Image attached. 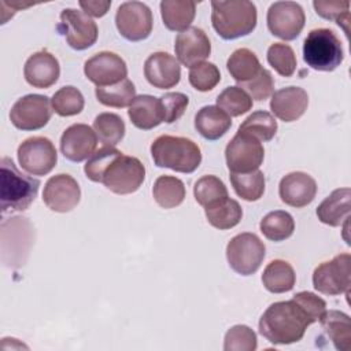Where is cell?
Listing matches in <instances>:
<instances>
[{
	"mask_svg": "<svg viewBox=\"0 0 351 351\" xmlns=\"http://www.w3.org/2000/svg\"><path fill=\"white\" fill-rule=\"evenodd\" d=\"M84 171L90 181L101 182L117 195L136 192L145 178V167L140 159L125 155L108 145L92 154L84 166Z\"/></svg>",
	"mask_w": 351,
	"mask_h": 351,
	"instance_id": "cell-1",
	"label": "cell"
},
{
	"mask_svg": "<svg viewBox=\"0 0 351 351\" xmlns=\"http://www.w3.org/2000/svg\"><path fill=\"white\" fill-rule=\"evenodd\" d=\"M311 324V319L296 300L276 302L262 314L259 333L274 346H285L302 340Z\"/></svg>",
	"mask_w": 351,
	"mask_h": 351,
	"instance_id": "cell-2",
	"label": "cell"
},
{
	"mask_svg": "<svg viewBox=\"0 0 351 351\" xmlns=\"http://www.w3.org/2000/svg\"><path fill=\"white\" fill-rule=\"evenodd\" d=\"M258 12L252 1H211V23L223 40L248 36L256 27Z\"/></svg>",
	"mask_w": 351,
	"mask_h": 351,
	"instance_id": "cell-3",
	"label": "cell"
},
{
	"mask_svg": "<svg viewBox=\"0 0 351 351\" xmlns=\"http://www.w3.org/2000/svg\"><path fill=\"white\" fill-rule=\"evenodd\" d=\"M151 156L158 167L178 173H193L202 163L199 145L186 137L162 134L151 144Z\"/></svg>",
	"mask_w": 351,
	"mask_h": 351,
	"instance_id": "cell-4",
	"label": "cell"
},
{
	"mask_svg": "<svg viewBox=\"0 0 351 351\" xmlns=\"http://www.w3.org/2000/svg\"><path fill=\"white\" fill-rule=\"evenodd\" d=\"M1 167V213L23 211L34 202L40 181L30 176L21 173L12 159L3 156L0 162Z\"/></svg>",
	"mask_w": 351,
	"mask_h": 351,
	"instance_id": "cell-5",
	"label": "cell"
},
{
	"mask_svg": "<svg viewBox=\"0 0 351 351\" xmlns=\"http://www.w3.org/2000/svg\"><path fill=\"white\" fill-rule=\"evenodd\" d=\"M344 59V51L336 33L326 27L313 29L303 43V60L317 71H333Z\"/></svg>",
	"mask_w": 351,
	"mask_h": 351,
	"instance_id": "cell-6",
	"label": "cell"
},
{
	"mask_svg": "<svg viewBox=\"0 0 351 351\" xmlns=\"http://www.w3.org/2000/svg\"><path fill=\"white\" fill-rule=\"evenodd\" d=\"M34 241V228L25 217H14L1 223V254L5 265L19 267L25 263Z\"/></svg>",
	"mask_w": 351,
	"mask_h": 351,
	"instance_id": "cell-7",
	"label": "cell"
},
{
	"mask_svg": "<svg viewBox=\"0 0 351 351\" xmlns=\"http://www.w3.org/2000/svg\"><path fill=\"white\" fill-rule=\"evenodd\" d=\"M266 254L263 241L250 232L230 239L226 245V259L233 271L241 276L254 274L262 265Z\"/></svg>",
	"mask_w": 351,
	"mask_h": 351,
	"instance_id": "cell-8",
	"label": "cell"
},
{
	"mask_svg": "<svg viewBox=\"0 0 351 351\" xmlns=\"http://www.w3.org/2000/svg\"><path fill=\"white\" fill-rule=\"evenodd\" d=\"M350 263L351 256L344 252L318 265L313 273V285L315 291L329 296L340 293L348 295L351 284Z\"/></svg>",
	"mask_w": 351,
	"mask_h": 351,
	"instance_id": "cell-9",
	"label": "cell"
},
{
	"mask_svg": "<svg viewBox=\"0 0 351 351\" xmlns=\"http://www.w3.org/2000/svg\"><path fill=\"white\" fill-rule=\"evenodd\" d=\"M21 167L32 176H45L56 166L58 152L53 143L43 136L23 140L16 151Z\"/></svg>",
	"mask_w": 351,
	"mask_h": 351,
	"instance_id": "cell-10",
	"label": "cell"
},
{
	"mask_svg": "<svg viewBox=\"0 0 351 351\" xmlns=\"http://www.w3.org/2000/svg\"><path fill=\"white\" fill-rule=\"evenodd\" d=\"M265 158L262 143L251 134L237 132L225 148L226 166L230 173L258 170Z\"/></svg>",
	"mask_w": 351,
	"mask_h": 351,
	"instance_id": "cell-11",
	"label": "cell"
},
{
	"mask_svg": "<svg viewBox=\"0 0 351 351\" xmlns=\"http://www.w3.org/2000/svg\"><path fill=\"white\" fill-rule=\"evenodd\" d=\"M115 25L123 38L141 41L152 32V12L149 7L141 1H125L117 10Z\"/></svg>",
	"mask_w": 351,
	"mask_h": 351,
	"instance_id": "cell-12",
	"label": "cell"
},
{
	"mask_svg": "<svg viewBox=\"0 0 351 351\" xmlns=\"http://www.w3.org/2000/svg\"><path fill=\"white\" fill-rule=\"evenodd\" d=\"M58 30L66 38L67 44L77 51L92 47L99 36L96 22L85 12L74 8H64L60 12Z\"/></svg>",
	"mask_w": 351,
	"mask_h": 351,
	"instance_id": "cell-13",
	"label": "cell"
},
{
	"mask_svg": "<svg viewBox=\"0 0 351 351\" xmlns=\"http://www.w3.org/2000/svg\"><path fill=\"white\" fill-rule=\"evenodd\" d=\"M267 27L281 40H295L303 30L306 15L300 4L295 1H276L267 10Z\"/></svg>",
	"mask_w": 351,
	"mask_h": 351,
	"instance_id": "cell-14",
	"label": "cell"
},
{
	"mask_svg": "<svg viewBox=\"0 0 351 351\" xmlns=\"http://www.w3.org/2000/svg\"><path fill=\"white\" fill-rule=\"evenodd\" d=\"M11 123L19 130H38L51 119L49 99L44 95H26L18 99L10 111Z\"/></svg>",
	"mask_w": 351,
	"mask_h": 351,
	"instance_id": "cell-15",
	"label": "cell"
},
{
	"mask_svg": "<svg viewBox=\"0 0 351 351\" xmlns=\"http://www.w3.org/2000/svg\"><path fill=\"white\" fill-rule=\"evenodd\" d=\"M84 73L96 86H110L126 80L128 66L115 52L101 51L85 62Z\"/></svg>",
	"mask_w": 351,
	"mask_h": 351,
	"instance_id": "cell-16",
	"label": "cell"
},
{
	"mask_svg": "<svg viewBox=\"0 0 351 351\" xmlns=\"http://www.w3.org/2000/svg\"><path fill=\"white\" fill-rule=\"evenodd\" d=\"M81 199L78 182L66 173L52 176L44 186L43 202L55 213H69L77 207Z\"/></svg>",
	"mask_w": 351,
	"mask_h": 351,
	"instance_id": "cell-17",
	"label": "cell"
},
{
	"mask_svg": "<svg viewBox=\"0 0 351 351\" xmlns=\"http://www.w3.org/2000/svg\"><path fill=\"white\" fill-rule=\"evenodd\" d=\"M97 145L96 132L85 123H74L69 126L60 137V152L71 162H82L89 159Z\"/></svg>",
	"mask_w": 351,
	"mask_h": 351,
	"instance_id": "cell-18",
	"label": "cell"
},
{
	"mask_svg": "<svg viewBox=\"0 0 351 351\" xmlns=\"http://www.w3.org/2000/svg\"><path fill=\"white\" fill-rule=\"evenodd\" d=\"M174 51L177 60L185 67L204 62L211 53V43L203 29L191 26L176 37Z\"/></svg>",
	"mask_w": 351,
	"mask_h": 351,
	"instance_id": "cell-19",
	"label": "cell"
},
{
	"mask_svg": "<svg viewBox=\"0 0 351 351\" xmlns=\"http://www.w3.org/2000/svg\"><path fill=\"white\" fill-rule=\"evenodd\" d=\"M145 80L158 89H170L181 80L180 62L167 52H154L144 63Z\"/></svg>",
	"mask_w": 351,
	"mask_h": 351,
	"instance_id": "cell-20",
	"label": "cell"
},
{
	"mask_svg": "<svg viewBox=\"0 0 351 351\" xmlns=\"http://www.w3.org/2000/svg\"><path fill=\"white\" fill-rule=\"evenodd\" d=\"M278 195L285 204L302 208L314 200L317 195V182L307 173L292 171L281 178Z\"/></svg>",
	"mask_w": 351,
	"mask_h": 351,
	"instance_id": "cell-21",
	"label": "cell"
},
{
	"mask_svg": "<svg viewBox=\"0 0 351 351\" xmlns=\"http://www.w3.org/2000/svg\"><path fill=\"white\" fill-rule=\"evenodd\" d=\"M23 75L29 85L38 89H47L59 80L60 66L55 55L43 49L27 58L23 67Z\"/></svg>",
	"mask_w": 351,
	"mask_h": 351,
	"instance_id": "cell-22",
	"label": "cell"
},
{
	"mask_svg": "<svg viewBox=\"0 0 351 351\" xmlns=\"http://www.w3.org/2000/svg\"><path fill=\"white\" fill-rule=\"evenodd\" d=\"M308 95L300 86H287L276 90L270 99V110L278 119L293 122L307 110Z\"/></svg>",
	"mask_w": 351,
	"mask_h": 351,
	"instance_id": "cell-23",
	"label": "cell"
},
{
	"mask_svg": "<svg viewBox=\"0 0 351 351\" xmlns=\"http://www.w3.org/2000/svg\"><path fill=\"white\" fill-rule=\"evenodd\" d=\"M128 115L130 122L141 130H151L165 122L160 99L151 95L136 96L129 106Z\"/></svg>",
	"mask_w": 351,
	"mask_h": 351,
	"instance_id": "cell-24",
	"label": "cell"
},
{
	"mask_svg": "<svg viewBox=\"0 0 351 351\" xmlns=\"http://www.w3.org/2000/svg\"><path fill=\"white\" fill-rule=\"evenodd\" d=\"M350 188L335 189L317 207L318 219L328 226H340L343 221L350 219Z\"/></svg>",
	"mask_w": 351,
	"mask_h": 351,
	"instance_id": "cell-25",
	"label": "cell"
},
{
	"mask_svg": "<svg viewBox=\"0 0 351 351\" xmlns=\"http://www.w3.org/2000/svg\"><path fill=\"white\" fill-rule=\"evenodd\" d=\"M232 126V118L218 106H204L195 117V128L206 140L221 138Z\"/></svg>",
	"mask_w": 351,
	"mask_h": 351,
	"instance_id": "cell-26",
	"label": "cell"
},
{
	"mask_svg": "<svg viewBox=\"0 0 351 351\" xmlns=\"http://www.w3.org/2000/svg\"><path fill=\"white\" fill-rule=\"evenodd\" d=\"M163 25L173 32H184L191 27L195 19L196 3L191 0H163L160 1Z\"/></svg>",
	"mask_w": 351,
	"mask_h": 351,
	"instance_id": "cell-27",
	"label": "cell"
},
{
	"mask_svg": "<svg viewBox=\"0 0 351 351\" xmlns=\"http://www.w3.org/2000/svg\"><path fill=\"white\" fill-rule=\"evenodd\" d=\"M322 329L325 330L326 336L332 340L336 350L340 351H350L351 348V325L350 317L337 310L325 311L321 318Z\"/></svg>",
	"mask_w": 351,
	"mask_h": 351,
	"instance_id": "cell-28",
	"label": "cell"
},
{
	"mask_svg": "<svg viewBox=\"0 0 351 351\" xmlns=\"http://www.w3.org/2000/svg\"><path fill=\"white\" fill-rule=\"evenodd\" d=\"M204 214L211 226L219 230H226L239 225L243 217V210L239 202L228 196L210 206H206Z\"/></svg>",
	"mask_w": 351,
	"mask_h": 351,
	"instance_id": "cell-29",
	"label": "cell"
},
{
	"mask_svg": "<svg viewBox=\"0 0 351 351\" xmlns=\"http://www.w3.org/2000/svg\"><path fill=\"white\" fill-rule=\"evenodd\" d=\"M263 287L271 293L289 292L296 282V274L291 263L282 259H274L267 263L262 274Z\"/></svg>",
	"mask_w": 351,
	"mask_h": 351,
	"instance_id": "cell-30",
	"label": "cell"
},
{
	"mask_svg": "<svg viewBox=\"0 0 351 351\" xmlns=\"http://www.w3.org/2000/svg\"><path fill=\"white\" fill-rule=\"evenodd\" d=\"M226 69L233 80L241 84L255 78L263 67L261 66L258 56L251 49L239 48L233 51L229 56L226 62Z\"/></svg>",
	"mask_w": 351,
	"mask_h": 351,
	"instance_id": "cell-31",
	"label": "cell"
},
{
	"mask_svg": "<svg viewBox=\"0 0 351 351\" xmlns=\"http://www.w3.org/2000/svg\"><path fill=\"white\" fill-rule=\"evenodd\" d=\"M185 185L174 176H159L152 186V196L162 208L178 207L185 199Z\"/></svg>",
	"mask_w": 351,
	"mask_h": 351,
	"instance_id": "cell-32",
	"label": "cell"
},
{
	"mask_svg": "<svg viewBox=\"0 0 351 351\" xmlns=\"http://www.w3.org/2000/svg\"><path fill=\"white\" fill-rule=\"evenodd\" d=\"M259 228L267 240L282 241L293 234L295 221L289 213L284 210H276L266 214L261 219Z\"/></svg>",
	"mask_w": 351,
	"mask_h": 351,
	"instance_id": "cell-33",
	"label": "cell"
},
{
	"mask_svg": "<svg viewBox=\"0 0 351 351\" xmlns=\"http://www.w3.org/2000/svg\"><path fill=\"white\" fill-rule=\"evenodd\" d=\"M96 99L99 103L107 107L123 108L132 104L136 97V88L130 80H123L115 85L110 86H96Z\"/></svg>",
	"mask_w": 351,
	"mask_h": 351,
	"instance_id": "cell-34",
	"label": "cell"
},
{
	"mask_svg": "<svg viewBox=\"0 0 351 351\" xmlns=\"http://www.w3.org/2000/svg\"><path fill=\"white\" fill-rule=\"evenodd\" d=\"M230 182L236 195L247 202H256L265 192V176L258 169L250 173H230Z\"/></svg>",
	"mask_w": 351,
	"mask_h": 351,
	"instance_id": "cell-35",
	"label": "cell"
},
{
	"mask_svg": "<svg viewBox=\"0 0 351 351\" xmlns=\"http://www.w3.org/2000/svg\"><path fill=\"white\" fill-rule=\"evenodd\" d=\"M93 130L104 145L115 147L123 138L126 128L118 114L101 112L93 121Z\"/></svg>",
	"mask_w": 351,
	"mask_h": 351,
	"instance_id": "cell-36",
	"label": "cell"
},
{
	"mask_svg": "<svg viewBox=\"0 0 351 351\" xmlns=\"http://www.w3.org/2000/svg\"><path fill=\"white\" fill-rule=\"evenodd\" d=\"M237 132L254 136L259 141H270L277 133V121L267 111L252 112L240 126Z\"/></svg>",
	"mask_w": 351,
	"mask_h": 351,
	"instance_id": "cell-37",
	"label": "cell"
},
{
	"mask_svg": "<svg viewBox=\"0 0 351 351\" xmlns=\"http://www.w3.org/2000/svg\"><path fill=\"white\" fill-rule=\"evenodd\" d=\"M84 96L75 86L67 85L56 90L51 99L52 110L60 117H73L84 110Z\"/></svg>",
	"mask_w": 351,
	"mask_h": 351,
	"instance_id": "cell-38",
	"label": "cell"
},
{
	"mask_svg": "<svg viewBox=\"0 0 351 351\" xmlns=\"http://www.w3.org/2000/svg\"><path fill=\"white\" fill-rule=\"evenodd\" d=\"M217 106L229 117H240L252 108V99L240 86H228L218 95Z\"/></svg>",
	"mask_w": 351,
	"mask_h": 351,
	"instance_id": "cell-39",
	"label": "cell"
},
{
	"mask_svg": "<svg viewBox=\"0 0 351 351\" xmlns=\"http://www.w3.org/2000/svg\"><path fill=\"white\" fill-rule=\"evenodd\" d=\"M193 195L196 202L206 207L221 199L228 197V189L222 180L215 176H203L200 177L193 186Z\"/></svg>",
	"mask_w": 351,
	"mask_h": 351,
	"instance_id": "cell-40",
	"label": "cell"
},
{
	"mask_svg": "<svg viewBox=\"0 0 351 351\" xmlns=\"http://www.w3.org/2000/svg\"><path fill=\"white\" fill-rule=\"evenodd\" d=\"M267 62L282 77L293 75L298 66L293 49L284 43H274L269 47Z\"/></svg>",
	"mask_w": 351,
	"mask_h": 351,
	"instance_id": "cell-41",
	"label": "cell"
},
{
	"mask_svg": "<svg viewBox=\"0 0 351 351\" xmlns=\"http://www.w3.org/2000/svg\"><path fill=\"white\" fill-rule=\"evenodd\" d=\"M189 84L199 92H208L221 81L218 67L211 62H200L189 69Z\"/></svg>",
	"mask_w": 351,
	"mask_h": 351,
	"instance_id": "cell-42",
	"label": "cell"
},
{
	"mask_svg": "<svg viewBox=\"0 0 351 351\" xmlns=\"http://www.w3.org/2000/svg\"><path fill=\"white\" fill-rule=\"evenodd\" d=\"M256 347V333L247 325H234L225 335V351H255Z\"/></svg>",
	"mask_w": 351,
	"mask_h": 351,
	"instance_id": "cell-43",
	"label": "cell"
},
{
	"mask_svg": "<svg viewBox=\"0 0 351 351\" xmlns=\"http://www.w3.org/2000/svg\"><path fill=\"white\" fill-rule=\"evenodd\" d=\"M313 7H314L315 12L321 18L336 22L348 34L350 1H335V0L322 1V0H314L313 1Z\"/></svg>",
	"mask_w": 351,
	"mask_h": 351,
	"instance_id": "cell-44",
	"label": "cell"
},
{
	"mask_svg": "<svg viewBox=\"0 0 351 351\" xmlns=\"http://www.w3.org/2000/svg\"><path fill=\"white\" fill-rule=\"evenodd\" d=\"M240 88L245 90L251 99L262 101L274 93V80L269 70L262 69L255 78L241 82Z\"/></svg>",
	"mask_w": 351,
	"mask_h": 351,
	"instance_id": "cell-45",
	"label": "cell"
},
{
	"mask_svg": "<svg viewBox=\"0 0 351 351\" xmlns=\"http://www.w3.org/2000/svg\"><path fill=\"white\" fill-rule=\"evenodd\" d=\"M159 99L166 123H173L178 121L184 115L189 103L188 96L181 92H169L160 96Z\"/></svg>",
	"mask_w": 351,
	"mask_h": 351,
	"instance_id": "cell-46",
	"label": "cell"
},
{
	"mask_svg": "<svg viewBox=\"0 0 351 351\" xmlns=\"http://www.w3.org/2000/svg\"><path fill=\"white\" fill-rule=\"evenodd\" d=\"M292 299L300 304V307L306 311L313 324L317 322L321 318V315L326 311L325 300L313 292H298L293 295Z\"/></svg>",
	"mask_w": 351,
	"mask_h": 351,
	"instance_id": "cell-47",
	"label": "cell"
},
{
	"mask_svg": "<svg viewBox=\"0 0 351 351\" xmlns=\"http://www.w3.org/2000/svg\"><path fill=\"white\" fill-rule=\"evenodd\" d=\"M78 4L82 8V12H85L88 16H95V18L104 16L111 7L110 0H106V1L88 0V1H80Z\"/></svg>",
	"mask_w": 351,
	"mask_h": 351,
	"instance_id": "cell-48",
	"label": "cell"
}]
</instances>
